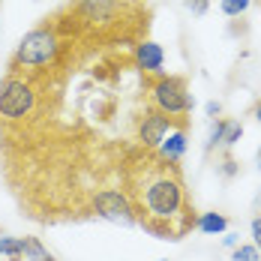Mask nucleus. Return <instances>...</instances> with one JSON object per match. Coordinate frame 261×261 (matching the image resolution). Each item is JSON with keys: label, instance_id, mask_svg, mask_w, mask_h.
I'll use <instances>...</instances> for the list:
<instances>
[{"label": "nucleus", "instance_id": "f257e3e1", "mask_svg": "<svg viewBox=\"0 0 261 261\" xmlns=\"http://www.w3.org/2000/svg\"><path fill=\"white\" fill-rule=\"evenodd\" d=\"M120 189L135 210V225L159 240H183L198 222L180 162H168L156 150L120 147Z\"/></svg>", "mask_w": 261, "mask_h": 261}, {"label": "nucleus", "instance_id": "f03ea898", "mask_svg": "<svg viewBox=\"0 0 261 261\" xmlns=\"http://www.w3.org/2000/svg\"><path fill=\"white\" fill-rule=\"evenodd\" d=\"M57 12L90 57L114 51L132 54L138 42L150 39V0H66Z\"/></svg>", "mask_w": 261, "mask_h": 261}, {"label": "nucleus", "instance_id": "7ed1b4c3", "mask_svg": "<svg viewBox=\"0 0 261 261\" xmlns=\"http://www.w3.org/2000/svg\"><path fill=\"white\" fill-rule=\"evenodd\" d=\"M69 75L9 69L0 79V138H15L60 120Z\"/></svg>", "mask_w": 261, "mask_h": 261}, {"label": "nucleus", "instance_id": "20e7f679", "mask_svg": "<svg viewBox=\"0 0 261 261\" xmlns=\"http://www.w3.org/2000/svg\"><path fill=\"white\" fill-rule=\"evenodd\" d=\"M87 60H90V51L81 45L79 36L66 27L60 12L54 9L18 39L6 66L9 69H30V72H54V75L72 79Z\"/></svg>", "mask_w": 261, "mask_h": 261}, {"label": "nucleus", "instance_id": "39448f33", "mask_svg": "<svg viewBox=\"0 0 261 261\" xmlns=\"http://www.w3.org/2000/svg\"><path fill=\"white\" fill-rule=\"evenodd\" d=\"M144 87V105L156 108L159 114L189 123V114L195 108V96L189 90L186 75H171V72H159V75H141Z\"/></svg>", "mask_w": 261, "mask_h": 261}, {"label": "nucleus", "instance_id": "423d86ee", "mask_svg": "<svg viewBox=\"0 0 261 261\" xmlns=\"http://www.w3.org/2000/svg\"><path fill=\"white\" fill-rule=\"evenodd\" d=\"M171 129H189V123L171 120V117L159 114L156 108H150V105H144L141 111L132 114V144H138V147L159 150L162 138H165Z\"/></svg>", "mask_w": 261, "mask_h": 261}, {"label": "nucleus", "instance_id": "0eeeda50", "mask_svg": "<svg viewBox=\"0 0 261 261\" xmlns=\"http://www.w3.org/2000/svg\"><path fill=\"white\" fill-rule=\"evenodd\" d=\"M90 219H105L114 225L135 228V210H132L126 192L120 189V183H108L90 198Z\"/></svg>", "mask_w": 261, "mask_h": 261}, {"label": "nucleus", "instance_id": "6e6552de", "mask_svg": "<svg viewBox=\"0 0 261 261\" xmlns=\"http://www.w3.org/2000/svg\"><path fill=\"white\" fill-rule=\"evenodd\" d=\"M132 66L138 69V75H159L165 66V51L153 39H144L132 48Z\"/></svg>", "mask_w": 261, "mask_h": 261}, {"label": "nucleus", "instance_id": "1a4fd4ad", "mask_svg": "<svg viewBox=\"0 0 261 261\" xmlns=\"http://www.w3.org/2000/svg\"><path fill=\"white\" fill-rule=\"evenodd\" d=\"M186 147H189V129H171L162 138L156 153L162 159H168V162H180L186 156Z\"/></svg>", "mask_w": 261, "mask_h": 261}, {"label": "nucleus", "instance_id": "9d476101", "mask_svg": "<svg viewBox=\"0 0 261 261\" xmlns=\"http://www.w3.org/2000/svg\"><path fill=\"white\" fill-rule=\"evenodd\" d=\"M228 225H231V219H228L225 213H216V210L198 213V222H195V228H198L201 234H225Z\"/></svg>", "mask_w": 261, "mask_h": 261}, {"label": "nucleus", "instance_id": "9b49d317", "mask_svg": "<svg viewBox=\"0 0 261 261\" xmlns=\"http://www.w3.org/2000/svg\"><path fill=\"white\" fill-rule=\"evenodd\" d=\"M21 258L24 261H57L54 252H48V246L39 237H21Z\"/></svg>", "mask_w": 261, "mask_h": 261}, {"label": "nucleus", "instance_id": "f8f14e48", "mask_svg": "<svg viewBox=\"0 0 261 261\" xmlns=\"http://www.w3.org/2000/svg\"><path fill=\"white\" fill-rule=\"evenodd\" d=\"M225 126H228V117H216V120H213V126H210V138H207V156L216 150V147H222Z\"/></svg>", "mask_w": 261, "mask_h": 261}, {"label": "nucleus", "instance_id": "ddd939ff", "mask_svg": "<svg viewBox=\"0 0 261 261\" xmlns=\"http://www.w3.org/2000/svg\"><path fill=\"white\" fill-rule=\"evenodd\" d=\"M0 255H6L9 261H21V237L0 234Z\"/></svg>", "mask_w": 261, "mask_h": 261}, {"label": "nucleus", "instance_id": "4468645a", "mask_svg": "<svg viewBox=\"0 0 261 261\" xmlns=\"http://www.w3.org/2000/svg\"><path fill=\"white\" fill-rule=\"evenodd\" d=\"M240 138H243V123H240V120H234V117H228V126H225V138H222V150L228 153V150L234 147Z\"/></svg>", "mask_w": 261, "mask_h": 261}, {"label": "nucleus", "instance_id": "2eb2a0df", "mask_svg": "<svg viewBox=\"0 0 261 261\" xmlns=\"http://www.w3.org/2000/svg\"><path fill=\"white\" fill-rule=\"evenodd\" d=\"M252 0H219V9L228 15V18H243L246 9H249Z\"/></svg>", "mask_w": 261, "mask_h": 261}, {"label": "nucleus", "instance_id": "dca6fc26", "mask_svg": "<svg viewBox=\"0 0 261 261\" xmlns=\"http://www.w3.org/2000/svg\"><path fill=\"white\" fill-rule=\"evenodd\" d=\"M231 261H261V252L255 249V243H240L231 249Z\"/></svg>", "mask_w": 261, "mask_h": 261}, {"label": "nucleus", "instance_id": "f3484780", "mask_svg": "<svg viewBox=\"0 0 261 261\" xmlns=\"http://www.w3.org/2000/svg\"><path fill=\"white\" fill-rule=\"evenodd\" d=\"M219 171H222V177H234L237 171H240V165H237L234 159L225 153V156H222V165H219Z\"/></svg>", "mask_w": 261, "mask_h": 261}, {"label": "nucleus", "instance_id": "a211bd4d", "mask_svg": "<svg viewBox=\"0 0 261 261\" xmlns=\"http://www.w3.org/2000/svg\"><path fill=\"white\" fill-rule=\"evenodd\" d=\"M186 3V9L192 12V15H204L210 9V0H183Z\"/></svg>", "mask_w": 261, "mask_h": 261}, {"label": "nucleus", "instance_id": "6ab92c4d", "mask_svg": "<svg viewBox=\"0 0 261 261\" xmlns=\"http://www.w3.org/2000/svg\"><path fill=\"white\" fill-rule=\"evenodd\" d=\"M249 231H252V243H255V249L261 252V216H255V219L249 222Z\"/></svg>", "mask_w": 261, "mask_h": 261}, {"label": "nucleus", "instance_id": "aec40b11", "mask_svg": "<svg viewBox=\"0 0 261 261\" xmlns=\"http://www.w3.org/2000/svg\"><path fill=\"white\" fill-rule=\"evenodd\" d=\"M204 111H207L210 120H216V117H219V111H222V105H219V102H207V105H204Z\"/></svg>", "mask_w": 261, "mask_h": 261}, {"label": "nucleus", "instance_id": "412c9836", "mask_svg": "<svg viewBox=\"0 0 261 261\" xmlns=\"http://www.w3.org/2000/svg\"><path fill=\"white\" fill-rule=\"evenodd\" d=\"M222 246H225V249H234L237 246V234H225L222 237Z\"/></svg>", "mask_w": 261, "mask_h": 261}, {"label": "nucleus", "instance_id": "4be33fe9", "mask_svg": "<svg viewBox=\"0 0 261 261\" xmlns=\"http://www.w3.org/2000/svg\"><path fill=\"white\" fill-rule=\"evenodd\" d=\"M252 114H255V120H258V123H261V99H258V102H255V105H252Z\"/></svg>", "mask_w": 261, "mask_h": 261}, {"label": "nucleus", "instance_id": "5701e85b", "mask_svg": "<svg viewBox=\"0 0 261 261\" xmlns=\"http://www.w3.org/2000/svg\"><path fill=\"white\" fill-rule=\"evenodd\" d=\"M255 162H258V168H261V147H258V153H255Z\"/></svg>", "mask_w": 261, "mask_h": 261}, {"label": "nucleus", "instance_id": "b1692460", "mask_svg": "<svg viewBox=\"0 0 261 261\" xmlns=\"http://www.w3.org/2000/svg\"><path fill=\"white\" fill-rule=\"evenodd\" d=\"M258 207H261V195H258Z\"/></svg>", "mask_w": 261, "mask_h": 261}, {"label": "nucleus", "instance_id": "393cba45", "mask_svg": "<svg viewBox=\"0 0 261 261\" xmlns=\"http://www.w3.org/2000/svg\"><path fill=\"white\" fill-rule=\"evenodd\" d=\"M162 261H165V258H162Z\"/></svg>", "mask_w": 261, "mask_h": 261}]
</instances>
